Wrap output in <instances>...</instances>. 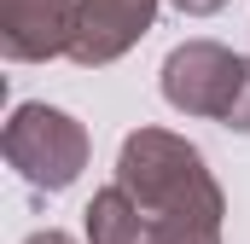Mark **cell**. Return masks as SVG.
I'll return each mask as SVG.
<instances>
[{"instance_id": "6da1fadb", "label": "cell", "mask_w": 250, "mask_h": 244, "mask_svg": "<svg viewBox=\"0 0 250 244\" xmlns=\"http://www.w3.org/2000/svg\"><path fill=\"white\" fill-rule=\"evenodd\" d=\"M117 186L146 209L163 244H221V186L204 169V151L169 128H140L123 140Z\"/></svg>"}, {"instance_id": "7a4b0ae2", "label": "cell", "mask_w": 250, "mask_h": 244, "mask_svg": "<svg viewBox=\"0 0 250 244\" xmlns=\"http://www.w3.org/2000/svg\"><path fill=\"white\" fill-rule=\"evenodd\" d=\"M163 99L181 117H215L250 134V59L215 41H187L163 59Z\"/></svg>"}, {"instance_id": "3957f363", "label": "cell", "mask_w": 250, "mask_h": 244, "mask_svg": "<svg viewBox=\"0 0 250 244\" xmlns=\"http://www.w3.org/2000/svg\"><path fill=\"white\" fill-rule=\"evenodd\" d=\"M0 145H6V163L41 192H64L87 169V128L53 105H18Z\"/></svg>"}, {"instance_id": "277c9868", "label": "cell", "mask_w": 250, "mask_h": 244, "mask_svg": "<svg viewBox=\"0 0 250 244\" xmlns=\"http://www.w3.org/2000/svg\"><path fill=\"white\" fill-rule=\"evenodd\" d=\"M76 0H0V53L18 64H41L70 53Z\"/></svg>"}, {"instance_id": "5b68a950", "label": "cell", "mask_w": 250, "mask_h": 244, "mask_svg": "<svg viewBox=\"0 0 250 244\" xmlns=\"http://www.w3.org/2000/svg\"><path fill=\"white\" fill-rule=\"evenodd\" d=\"M157 0H76V41L70 59L76 64H111L151 29Z\"/></svg>"}, {"instance_id": "8992f818", "label": "cell", "mask_w": 250, "mask_h": 244, "mask_svg": "<svg viewBox=\"0 0 250 244\" xmlns=\"http://www.w3.org/2000/svg\"><path fill=\"white\" fill-rule=\"evenodd\" d=\"M87 244H163V239L146 221V209L111 181L105 192H93V203H87Z\"/></svg>"}, {"instance_id": "52a82bcc", "label": "cell", "mask_w": 250, "mask_h": 244, "mask_svg": "<svg viewBox=\"0 0 250 244\" xmlns=\"http://www.w3.org/2000/svg\"><path fill=\"white\" fill-rule=\"evenodd\" d=\"M175 6H181V12H192V18H204V12H221L227 0H175Z\"/></svg>"}, {"instance_id": "ba28073f", "label": "cell", "mask_w": 250, "mask_h": 244, "mask_svg": "<svg viewBox=\"0 0 250 244\" xmlns=\"http://www.w3.org/2000/svg\"><path fill=\"white\" fill-rule=\"evenodd\" d=\"M23 244H76V239H70V233H59V227H47V233H29Z\"/></svg>"}]
</instances>
